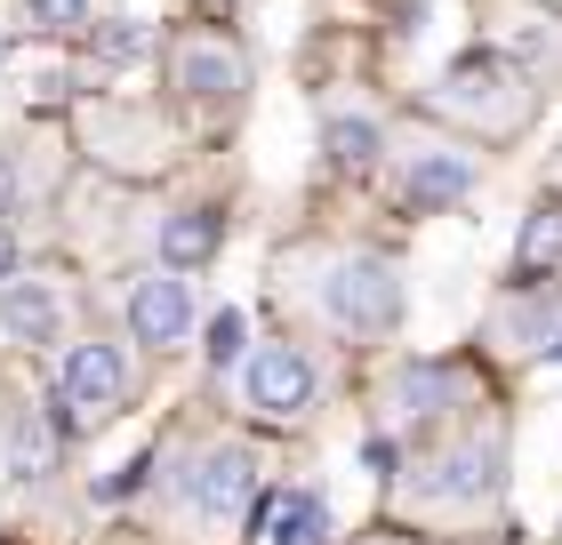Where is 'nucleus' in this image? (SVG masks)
Segmentation results:
<instances>
[{
	"label": "nucleus",
	"instance_id": "423d86ee",
	"mask_svg": "<svg viewBox=\"0 0 562 545\" xmlns=\"http://www.w3.org/2000/svg\"><path fill=\"white\" fill-rule=\"evenodd\" d=\"M491 481H498V450L491 441H458V450L418 465V498L426 506H474V498H491Z\"/></svg>",
	"mask_w": 562,
	"mask_h": 545
},
{
	"label": "nucleus",
	"instance_id": "f03ea898",
	"mask_svg": "<svg viewBox=\"0 0 562 545\" xmlns=\"http://www.w3.org/2000/svg\"><path fill=\"white\" fill-rule=\"evenodd\" d=\"M322 305H329V321H338V329L386 337V329L402 321V281H394L386 257H338V265H329Z\"/></svg>",
	"mask_w": 562,
	"mask_h": 545
},
{
	"label": "nucleus",
	"instance_id": "20e7f679",
	"mask_svg": "<svg viewBox=\"0 0 562 545\" xmlns=\"http://www.w3.org/2000/svg\"><path fill=\"white\" fill-rule=\"evenodd\" d=\"M241 401L258 409V418H297L305 401H314V361L297 345H258L241 370Z\"/></svg>",
	"mask_w": 562,
	"mask_h": 545
},
{
	"label": "nucleus",
	"instance_id": "2eb2a0df",
	"mask_svg": "<svg viewBox=\"0 0 562 545\" xmlns=\"http://www.w3.org/2000/svg\"><path fill=\"white\" fill-rule=\"evenodd\" d=\"M234 353H241V314H234V305H225V314H210V361L225 370V361H234Z\"/></svg>",
	"mask_w": 562,
	"mask_h": 545
},
{
	"label": "nucleus",
	"instance_id": "f3484780",
	"mask_svg": "<svg viewBox=\"0 0 562 545\" xmlns=\"http://www.w3.org/2000/svg\"><path fill=\"white\" fill-rule=\"evenodd\" d=\"M24 9H33V24H81L89 0H24Z\"/></svg>",
	"mask_w": 562,
	"mask_h": 545
},
{
	"label": "nucleus",
	"instance_id": "1a4fd4ad",
	"mask_svg": "<svg viewBox=\"0 0 562 545\" xmlns=\"http://www.w3.org/2000/svg\"><path fill=\"white\" fill-rule=\"evenodd\" d=\"M467 185H474V161H467V152H450V145H426L411 161V177H402L411 209H450V201H467Z\"/></svg>",
	"mask_w": 562,
	"mask_h": 545
},
{
	"label": "nucleus",
	"instance_id": "412c9836",
	"mask_svg": "<svg viewBox=\"0 0 562 545\" xmlns=\"http://www.w3.org/2000/svg\"><path fill=\"white\" fill-rule=\"evenodd\" d=\"M554 361H562V345H554Z\"/></svg>",
	"mask_w": 562,
	"mask_h": 545
},
{
	"label": "nucleus",
	"instance_id": "f257e3e1",
	"mask_svg": "<svg viewBox=\"0 0 562 545\" xmlns=\"http://www.w3.org/2000/svg\"><path fill=\"white\" fill-rule=\"evenodd\" d=\"M249 498H258V450L249 441H210L186 474V513L210 530H234L249 513Z\"/></svg>",
	"mask_w": 562,
	"mask_h": 545
},
{
	"label": "nucleus",
	"instance_id": "4468645a",
	"mask_svg": "<svg viewBox=\"0 0 562 545\" xmlns=\"http://www.w3.org/2000/svg\"><path fill=\"white\" fill-rule=\"evenodd\" d=\"M554 257H562V217L539 209V217L522 225V265H554Z\"/></svg>",
	"mask_w": 562,
	"mask_h": 545
},
{
	"label": "nucleus",
	"instance_id": "39448f33",
	"mask_svg": "<svg viewBox=\"0 0 562 545\" xmlns=\"http://www.w3.org/2000/svg\"><path fill=\"white\" fill-rule=\"evenodd\" d=\"M130 329H137V345H186L193 337V281H177V273L130 281Z\"/></svg>",
	"mask_w": 562,
	"mask_h": 545
},
{
	"label": "nucleus",
	"instance_id": "9d476101",
	"mask_svg": "<svg viewBox=\"0 0 562 545\" xmlns=\"http://www.w3.org/2000/svg\"><path fill=\"white\" fill-rule=\"evenodd\" d=\"M322 530H329V513H322L314 489H281L266 506V537L273 545H322Z\"/></svg>",
	"mask_w": 562,
	"mask_h": 545
},
{
	"label": "nucleus",
	"instance_id": "6e6552de",
	"mask_svg": "<svg viewBox=\"0 0 562 545\" xmlns=\"http://www.w3.org/2000/svg\"><path fill=\"white\" fill-rule=\"evenodd\" d=\"M0 329H9L16 345H48V337L65 329V297L48 289V281H0Z\"/></svg>",
	"mask_w": 562,
	"mask_h": 545
},
{
	"label": "nucleus",
	"instance_id": "7ed1b4c3",
	"mask_svg": "<svg viewBox=\"0 0 562 545\" xmlns=\"http://www.w3.org/2000/svg\"><path fill=\"white\" fill-rule=\"evenodd\" d=\"M57 394H65V418H72V425H105L113 409L130 401V361H121V345H105V337L72 345Z\"/></svg>",
	"mask_w": 562,
	"mask_h": 545
},
{
	"label": "nucleus",
	"instance_id": "0eeeda50",
	"mask_svg": "<svg viewBox=\"0 0 562 545\" xmlns=\"http://www.w3.org/2000/svg\"><path fill=\"white\" fill-rule=\"evenodd\" d=\"M177 89L201 96V105H234L241 96V48L217 41V33H193L177 48Z\"/></svg>",
	"mask_w": 562,
	"mask_h": 545
},
{
	"label": "nucleus",
	"instance_id": "ddd939ff",
	"mask_svg": "<svg viewBox=\"0 0 562 545\" xmlns=\"http://www.w3.org/2000/svg\"><path fill=\"white\" fill-rule=\"evenodd\" d=\"M48 457H57V425H48L41 409H24V418L9 425V474H41Z\"/></svg>",
	"mask_w": 562,
	"mask_h": 545
},
{
	"label": "nucleus",
	"instance_id": "6ab92c4d",
	"mask_svg": "<svg viewBox=\"0 0 562 545\" xmlns=\"http://www.w3.org/2000/svg\"><path fill=\"white\" fill-rule=\"evenodd\" d=\"M9 273H16V232L0 225V281H9Z\"/></svg>",
	"mask_w": 562,
	"mask_h": 545
},
{
	"label": "nucleus",
	"instance_id": "a211bd4d",
	"mask_svg": "<svg viewBox=\"0 0 562 545\" xmlns=\"http://www.w3.org/2000/svg\"><path fill=\"white\" fill-rule=\"evenodd\" d=\"M97 48H105V57H137L145 33H137V24H105V33H97Z\"/></svg>",
	"mask_w": 562,
	"mask_h": 545
},
{
	"label": "nucleus",
	"instance_id": "dca6fc26",
	"mask_svg": "<svg viewBox=\"0 0 562 545\" xmlns=\"http://www.w3.org/2000/svg\"><path fill=\"white\" fill-rule=\"evenodd\" d=\"M402 401H411V418H418V401H442V370H411L402 377Z\"/></svg>",
	"mask_w": 562,
	"mask_h": 545
},
{
	"label": "nucleus",
	"instance_id": "9b49d317",
	"mask_svg": "<svg viewBox=\"0 0 562 545\" xmlns=\"http://www.w3.org/2000/svg\"><path fill=\"white\" fill-rule=\"evenodd\" d=\"M217 232H225V225H217L210 209L169 217V225H161V257H169V273H177V265H201V257H217Z\"/></svg>",
	"mask_w": 562,
	"mask_h": 545
},
{
	"label": "nucleus",
	"instance_id": "f8f14e48",
	"mask_svg": "<svg viewBox=\"0 0 562 545\" xmlns=\"http://www.w3.org/2000/svg\"><path fill=\"white\" fill-rule=\"evenodd\" d=\"M322 145H329V161H338V169H370L378 161V121L370 113H329Z\"/></svg>",
	"mask_w": 562,
	"mask_h": 545
},
{
	"label": "nucleus",
	"instance_id": "aec40b11",
	"mask_svg": "<svg viewBox=\"0 0 562 545\" xmlns=\"http://www.w3.org/2000/svg\"><path fill=\"white\" fill-rule=\"evenodd\" d=\"M9 201H16V169L0 161V209H9Z\"/></svg>",
	"mask_w": 562,
	"mask_h": 545
}]
</instances>
